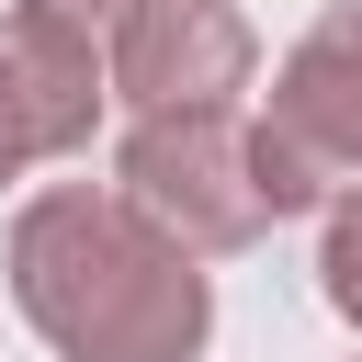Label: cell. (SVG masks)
<instances>
[{
  "label": "cell",
  "mask_w": 362,
  "mask_h": 362,
  "mask_svg": "<svg viewBox=\"0 0 362 362\" xmlns=\"http://www.w3.org/2000/svg\"><path fill=\"white\" fill-rule=\"evenodd\" d=\"M192 260L204 249L90 181H57L11 215V294L68 362H192L215 328V283Z\"/></svg>",
  "instance_id": "6da1fadb"
},
{
  "label": "cell",
  "mask_w": 362,
  "mask_h": 362,
  "mask_svg": "<svg viewBox=\"0 0 362 362\" xmlns=\"http://www.w3.org/2000/svg\"><path fill=\"white\" fill-rule=\"evenodd\" d=\"M113 192L136 215H158L181 249H249L283 204L260 181V136L238 102H181V113H136L113 147Z\"/></svg>",
  "instance_id": "7a4b0ae2"
},
{
  "label": "cell",
  "mask_w": 362,
  "mask_h": 362,
  "mask_svg": "<svg viewBox=\"0 0 362 362\" xmlns=\"http://www.w3.org/2000/svg\"><path fill=\"white\" fill-rule=\"evenodd\" d=\"M260 181L283 215L305 204H339L362 192V11H317L294 34V57L272 68V102H260Z\"/></svg>",
  "instance_id": "3957f363"
},
{
  "label": "cell",
  "mask_w": 362,
  "mask_h": 362,
  "mask_svg": "<svg viewBox=\"0 0 362 362\" xmlns=\"http://www.w3.org/2000/svg\"><path fill=\"white\" fill-rule=\"evenodd\" d=\"M102 102H113L102 45H90L79 23H57V11H34V0H23V11L0 23V181H23L34 158L90 147Z\"/></svg>",
  "instance_id": "277c9868"
},
{
  "label": "cell",
  "mask_w": 362,
  "mask_h": 362,
  "mask_svg": "<svg viewBox=\"0 0 362 362\" xmlns=\"http://www.w3.org/2000/svg\"><path fill=\"white\" fill-rule=\"evenodd\" d=\"M102 68H113L124 113H181V102H238L249 68H260V45H249L238 0H147L102 45Z\"/></svg>",
  "instance_id": "5b68a950"
},
{
  "label": "cell",
  "mask_w": 362,
  "mask_h": 362,
  "mask_svg": "<svg viewBox=\"0 0 362 362\" xmlns=\"http://www.w3.org/2000/svg\"><path fill=\"white\" fill-rule=\"evenodd\" d=\"M317 283H328V305L362 328V192H339V204H328V238H317Z\"/></svg>",
  "instance_id": "8992f818"
},
{
  "label": "cell",
  "mask_w": 362,
  "mask_h": 362,
  "mask_svg": "<svg viewBox=\"0 0 362 362\" xmlns=\"http://www.w3.org/2000/svg\"><path fill=\"white\" fill-rule=\"evenodd\" d=\"M34 11H57V23H79L90 45H113V34H124V23L147 11V0H34Z\"/></svg>",
  "instance_id": "52a82bcc"
}]
</instances>
